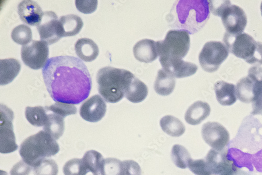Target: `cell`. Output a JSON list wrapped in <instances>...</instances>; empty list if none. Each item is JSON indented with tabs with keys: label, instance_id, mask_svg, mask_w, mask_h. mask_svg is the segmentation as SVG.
I'll return each mask as SVG.
<instances>
[{
	"label": "cell",
	"instance_id": "14",
	"mask_svg": "<svg viewBox=\"0 0 262 175\" xmlns=\"http://www.w3.org/2000/svg\"><path fill=\"white\" fill-rule=\"evenodd\" d=\"M106 105L104 99L96 95L85 101L80 106V115L84 120L97 122L104 117Z\"/></svg>",
	"mask_w": 262,
	"mask_h": 175
},
{
	"label": "cell",
	"instance_id": "31",
	"mask_svg": "<svg viewBox=\"0 0 262 175\" xmlns=\"http://www.w3.org/2000/svg\"><path fill=\"white\" fill-rule=\"evenodd\" d=\"M171 158L173 163L181 169L188 168L191 158L188 150L181 145H174L171 149Z\"/></svg>",
	"mask_w": 262,
	"mask_h": 175
},
{
	"label": "cell",
	"instance_id": "42",
	"mask_svg": "<svg viewBox=\"0 0 262 175\" xmlns=\"http://www.w3.org/2000/svg\"><path fill=\"white\" fill-rule=\"evenodd\" d=\"M260 11H261V16H262V2H261V5H260Z\"/></svg>",
	"mask_w": 262,
	"mask_h": 175
},
{
	"label": "cell",
	"instance_id": "6",
	"mask_svg": "<svg viewBox=\"0 0 262 175\" xmlns=\"http://www.w3.org/2000/svg\"><path fill=\"white\" fill-rule=\"evenodd\" d=\"M223 41L228 51L236 57L256 67L262 64V42L256 41L250 35L226 32Z\"/></svg>",
	"mask_w": 262,
	"mask_h": 175
},
{
	"label": "cell",
	"instance_id": "37",
	"mask_svg": "<svg viewBox=\"0 0 262 175\" xmlns=\"http://www.w3.org/2000/svg\"><path fill=\"white\" fill-rule=\"evenodd\" d=\"M188 168L196 175H212L209 170L204 160H190Z\"/></svg>",
	"mask_w": 262,
	"mask_h": 175
},
{
	"label": "cell",
	"instance_id": "19",
	"mask_svg": "<svg viewBox=\"0 0 262 175\" xmlns=\"http://www.w3.org/2000/svg\"><path fill=\"white\" fill-rule=\"evenodd\" d=\"M134 53L136 58L140 62H152L159 56L157 42L148 39L140 40L134 48Z\"/></svg>",
	"mask_w": 262,
	"mask_h": 175
},
{
	"label": "cell",
	"instance_id": "24",
	"mask_svg": "<svg viewBox=\"0 0 262 175\" xmlns=\"http://www.w3.org/2000/svg\"><path fill=\"white\" fill-rule=\"evenodd\" d=\"M59 23L62 37L75 36L80 32L83 26L81 18L74 14L61 16Z\"/></svg>",
	"mask_w": 262,
	"mask_h": 175
},
{
	"label": "cell",
	"instance_id": "27",
	"mask_svg": "<svg viewBox=\"0 0 262 175\" xmlns=\"http://www.w3.org/2000/svg\"><path fill=\"white\" fill-rule=\"evenodd\" d=\"M160 126L165 133L172 137H180L184 135L186 128L178 118L166 116L161 119Z\"/></svg>",
	"mask_w": 262,
	"mask_h": 175
},
{
	"label": "cell",
	"instance_id": "15",
	"mask_svg": "<svg viewBox=\"0 0 262 175\" xmlns=\"http://www.w3.org/2000/svg\"><path fill=\"white\" fill-rule=\"evenodd\" d=\"M160 61L164 71L177 78L191 76L198 70V65L182 59L160 57Z\"/></svg>",
	"mask_w": 262,
	"mask_h": 175
},
{
	"label": "cell",
	"instance_id": "1",
	"mask_svg": "<svg viewBox=\"0 0 262 175\" xmlns=\"http://www.w3.org/2000/svg\"><path fill=\"white\" fill-rule=\"evenodd\" d=\"M42 74L48 92L54 101L79 104L91 94V74L85 64L76 57H52L43 68Z\"/></svg>",
	"mask_w": 262,
	"mask_h": 175
},
{
	"label": "cell",
	"instance_id": "28",
	"mask_svg": "<svg viewBox=\"0 0 262 175\" xmlns=\"http://www.w3.org/2000/svg\"><path fill=\"white\" fill-rule=\"evenodd\" d=\"M64 118L54 114H48L47 122L43 126V130L55 140H58L64 130Z\"/></svg>",
	"mask_w": 262,
	"mask_h": 175
},
{
	"label": "cell",
	"instance_id": "12",
	"mask_svg": "<svg viewBox=\"0 0 262 175\" xmlns=\"http://www.w3.org/2000/svg\"><path fill=\"white\" fill-rule=\"evenodd\" d=\"M202 135L205 142L216 150L225 149L230 143L228 130L217 122H209L204 124L202 129Z\"/></svg>",
	"mask_w": 262,
	"mask_h": 175
},
{
	"label": "cell",
	"instance_id": "39",
	"mask_svg": "<svg viewBox=\"0 0 262 175\" xmlns=\"http://www.w3.org/2000/svg\"><path fill=\"white\" fill-rule=\"evenodd\" d=\"M121 175H141V168L138 163L133 160L122 162Z\"/></svg>",
	"mask_w": 262,
	"mask_h": 175
},
{
	"label": "cell",
	"instance_id": "9",
	"mask_svg": "<svg viewBox=\"0 0 262 175\" xmlns=\"http://www.w3.org/2000/svg\"><path fill=\"white\" fill-rule=\"evenodd\" d=\"M229 51L223 43L211 41L205 43L199 55L202 69L208 73L216 71L227 58Z\"/></svg>",
	"mask_w": 262,
	"mask_h": 175
},
{
	"label": "cell",
	"instance_id": "17",
	"mask_svg": "<svg viewBox=\"0 0 262 175\" xmlns=\"http://www.w3.org/2000/svg\"><path fill=\"white\" fill-rule=\"evenodd\" d=\"M17 12L20 19L26 24L37 27L41 23L43 13L37 3L26 0L19 3Z\"/></svg>",
	"mask_w": 262,
	"mask_h": 175
},
{
	"label": "cell",
	"instance_id": "18",
	"mask_svg": "<svg viewBox=\"0 0 262 175\" xmlns=\"http://www.w3.org/2000/svg\"><path fill=\"white\" fill-rule=\"evenodd\" d=\"M205 160L212 175H221L232 162L228 159L226 148L221 151L210 149Z\"/></svg>",
	"mask_w": 262,
	"mask_h": 175
},
{
	"label": "cell",
	"instance_id": "3",
	"mask_svg": "<svg viewBox=\"0 0 262 175\" xmlns=\"http://www.w3.org/2000/svg\"><path fill=\"white\" fill-rule=\"evenodd\" d=\"M209 10L207 0H180L174 4L166 20L171 28L193 34L207 23Z\"/></svg>",
	"mask_w": 262,
	"mask_h": 175
},
{
	"label": "cell",
	"instance_id": "22",
	"mask_svg": "<svg viewBox=\"0 0 262 175\" xmlns=\"http://www.w3.org/2000/svg\"><path fill=\"white\" fill-rule=\"evenodd\" d=\"M75 49L77 55L85 62L94 61L99 53L97 45L90 38H83L78 39L75 43Z\"/></svg>",
	"mask_w": 262,
	"mask_h": 175
},
{
	"label": "cell",
	"instance_id": "25",
	"mask_svg": "<svg viewBox=\"0 0 262 175\" xmlns=\"http://www.w3.org/2000/svg\"><path fill=\"white\" fill-rule=\"evenodd\" d=\"M148 93L146 85L135 77L127 88L125 97L131 102L140 103L146 98Z\"/></svg>",
	"mask_w": 262,
	"mask_h": 175
},
{
	"label": "cell",
	"instance_id": "36",
	"mask_svg": "<svg viewBox=\"0 0 262 175\" xmlns=\"http://www.w3.org/2000/svg\"><path fill=\"white\" fill-rule=\"evenodd\" d=\"M35 175H57L58 167L55 161L45 159L33 168Z\"/></svg>",
	"mask_w": 262,
	"mask_h": 175
},
{
	"label": "cell",
	"instance_id": "20",
	"mask_svg": "<svg viewBox=\"0 0 262 175\" xmlns=\"http://www.w3.org/2000/svg\"><path fill=\"white\" fill-rule=\"evenodd\" d=\"M211 108L208 103L198 101L188 108L185 119L189 124L199 125L209 116Z\"/></svg>",
	"mask_w": 262,
	"mask_h": 175
},
{
	"label": "cell",
	"instance_id": "2",
	"mask_svg": "<svg viewBox=\"0 0 262 175\" xmlns=\"http://www.w3.org/2000/svg\"><path fill=\"white\" fill-rule=\"evenodd\" d=\"M227 157L249 175H262V124L258 119L252 116L244 119L228 145Z\"/></svg>",
	"mask_w": 262,
	"mask_h": 175
},
{
	"label": "cell",
	"instance_id": "40",
	"mask_svg": "<svg viewBox=\"0 0 262 175\" xmlns=\"http://www.w3.org/2000/svg\"><path fill=\"white\" fill-rule=\"evenodd\" d=\"M32 167L21 160L16 164L10 171V175H29Z\"/></svg>",
	"mask_w": 262,
	"mask_h": 175
},
{
	"label": "cell",
	"instance_id": "38",
	"mask_svg": "<svg viewBox=\"0 0 262 175\" xmlns=\"http://www.w3.org/2000/svg\"><path fill=\"white\" fill-rule=\"evenodd\" d=\"M76 7L77 10L84 14H91L94 12L98 7V1L95 0H76Z\"/></svg>",
	"mask_w": 262,
	"mask_h": 175
},
{
	"label": "cell",
	"instance_id": "26",
	"mask_svg": "<svg viewBox=\"0 0 262 175\" xmlns=\"http://www.w3.org/2000/svg\"><path fill=\"white\" fill-rule=\"evenodd\" d=\"M176 84V81L174 77L162 69L158 73L155 84V90L159 95L167 96L172 93Z\"/></svg>",
	"mask_w": 262,
	"mask_h": 175
},
{
	"label": "cell",
	"instance_id": "33",
	"mask_svg": "<svg viewBox=\"0 0 262 175\" xmlns=\"http://www.w3.org/2000/svg\"><path fill=\"white\" fill-rule=\"evenodd\" d=\"M103 158L100 152L94 150L86 151L82 161L84 165L92 170L100 173Z\"/></svg>",
	"mask_w": 262,
	"mask_h": 175
},
{
	"label": "cell",
	"instance_id": "10",
	"mask_svg": "<svg viewBox=\"0 0 262 175\" xmlns=\"http://www.w3.org/2000/svg\"><path fill=\"white\" fill-rule=\"evenodd\" d=\"M49 57L48 43L42 40H33L21 49V58L30 69L38 70L45 68Z\"/></svg>",
	"mask_w": 262,
	"mask_h": 175
},
{
	"label": "cell",
	"instance_id": "23",
	"mask_svg": "<svg viewBox=\"0 0 262 175\" xmlns=\"http://www.w3.org/2000/svg\"><path fill=\"white\" fill-rule=\"evenodd\" d=\"M21 69L20 62L14 58L0 60V84H8L13 81Z\"/></svg>",
	"mask_w": 262,
	"mask_h": 175
},
{
	"label": "cell",
	"instance_id": "4",
	"mask_svg": "<svg viewBox=\"0 0 262 175\" xmlns=\"http://www.w3.org/2000/svg\"><path fill=\"white\" fill-rule=\"evenodd\" d=\"M135 77L130 72L112 67L100 69L97 74L98 91L107 102L115 103L125 97V92Z\"/></svg>",
	"mask_w": 262,
	"mask_h": 175
},
{
	"label": "cell",
	"instance_id": "11",
	"mask_svg": "<svg viewBox=\"0 0 262 175\" xmlns=\"http://www.w3.org/2000/svg\"><path fill=\"white\" fill-rule=\"evenodd\" d=\"M14 114L5 105H1V127H0V152L9 154L17 149L15 137L13 132V120Z\"/></svg>",
	"mask_w": 262,
	"mask_h": 175
},
{
	"label": "cell",
	"instance_id": "21",
	"mask_svg": "<svg viewBox=\"0 0 262 175\" xmlns=\"http://www.w3.org/2000/svg\"><path fill=\"white\" fill-rule=\"evenodd\" d=\"M216 100L221 105L230 106L236 101V86L224 81L216 82L214 85Z\"/></svg>",
	"mask_w": 262,
	"mask_h": 175
},
{
	"label": "cell",
	"instance_id": "32",
	"mask_svg": "<svg viewBox=\"0 0 262 175\" xmlns=\"http://www.w3.org/2000/svg\"><path fill=\"white\" fill-rule=\"evenodd\" d=\"M11 37L18 45L25 46L29 45L32 40V30L28 26L21 25L13 30Z\"/></svg>",
	"mask_w": 262,
	"mask_h": 175
},
{
	"label": "cell",
	"instance_id": "30",
	"mask_svg": "<svg viewBox=\"0 0 262 175\" xmlns=\"http://www.w3.org/2000/svg\"><path fill=\"white\" fill-rule=\"evenodd\" d=\"M64 175H99L87 167L82 159H74L68 161L63 167Z\"/></svg>",
	"mask_w": 262,
	"mask_h": 175
},
{
	"label": "cell",
	"instance_id": "29",
	"mask_svg": "<svg viewBox=\"0 0 262 175\" xmlns=\"http://www.w3.org/2000/svg\"><path fill=\"white\" fill-rule=\"evenodd\" d=\"M47 112L46 108L41 106H28L26 108L25 115L31 124L40 127L45 126L47 122Z\"/></svg>",
	"mask_w": 262,
	"mask_h": 175
},
{
	"label": "cell",
	"instance_id": "34",
	"mask_svg": "<svg viewBox=\"0 0 262 175\" xmlns=\"http://www.w3.org/2000/svg\"><path fill=\"white\" fill-rule=\"evenodd\" d=\"M122 162L115 158L104 159L100 168L101 175H121Z\"/></svg>",
	"mask_w": 262,
	"mask_h": 175
},
{
	"label": "cell",
	"instance_id": "13",
	"mask_svg": "<svg viewBox=\"0 0 262 175\" xmlns=\"http://www.w3.org/2000/svg\"><path fill=\"white\" fill-rule=\"evenodd\" d=\"M37 29L41 40L48 45H53L62 37L58 16L54 12L43 13L41 23Z\"/></svg>",
	"mask_w": 262,
	"mask_h": 175
},
{
	"label": "cell",
	"instance_id": "41",
	"mask_svg": "<svg viewBox=\"0 0 262 175\" xmlns=\"http://www.w3.org/2000/svg\"><path fill=\"white\" fill-rule=\"evenodd\" d=\"M221 175H249L244 170L236 167L233 162Z\"/></svg>",
	"mask_w": 262,
	"mask_h": 175
},
{
	"label": "cell",
	"instance_id": "5",
	"mask_svg": "<svg viewBox=\"0 0 262 175\" xmlns=\"http://www.w3.org/2000/svg\"><path fill=\"white\" fill-rule=\"evenodd\" d=\"M59 149L56 140L42 130L21 143L19 152L23 160L34 168L47 158L57 155Z\"/></svg>",
	"mask_w": 262,
	"mask_h": 175
},
{
	"label": "cell",
	"instance_id": "7",
	"mask_svg": "<svg viewBox=\"0 0 262 175\" xmlns=\"http://www.w3.org/2000/svg\"><path fill=\"white\" fill-rule=\"evenodd\" d=\"M209 3L211 12L221 17L227 33L231 34L244 33L248 20L243 9L231 5L229 1H209Z\"/></svg>",
	"mask_w": 262,
	"mask_h": 175
},
{
	"label": "cell",
	"instance_id": "35",
	"mask_svg": "<svg viewBox=\"0 0 262 175\" xmlns=\"http://www.w3.org/2000/svg\"><path fill=\"white\" fill-rule=\"evenodd\" d=\"M47 112L59 116L63 118L68 116L75 115L77 110L76 107L72 104L56 102L53 105L46 107Z\"/></svg>",
	"mask_w": 262,
	"mask_h": 175
},
{
	"label": "cell",
	"instance_id": "16",
	"mask_svg": "<svg viewBox=\"0 0 262 175\" xmlns=\"http://www.w3.org/2000/svg\"><path fill=\"white\" fill-rule=\"evenodd\" d=\"M251 81L253 95L252 116H262V68L254 67L248 71V76Z\"/></svg>",
	"mask_w": 262,
	"mask_h": 175
},
{
	"label": "cell",
	"instance_id": "8",
	"mask_svg": "<svg viewBox=\"0 0 262 175\" xmlns=\"http://www.w3.org/2000/svg\"><path fill=\"white\" fill-rule=\"evenodd\" d=\"M157 46L160 57L182 59L190 49L189 35L184 31L170 30L164 40L157 42Z\"/></svg>",
	"mask_w": 262,
	"mask_h": 175
}]
</instances>
